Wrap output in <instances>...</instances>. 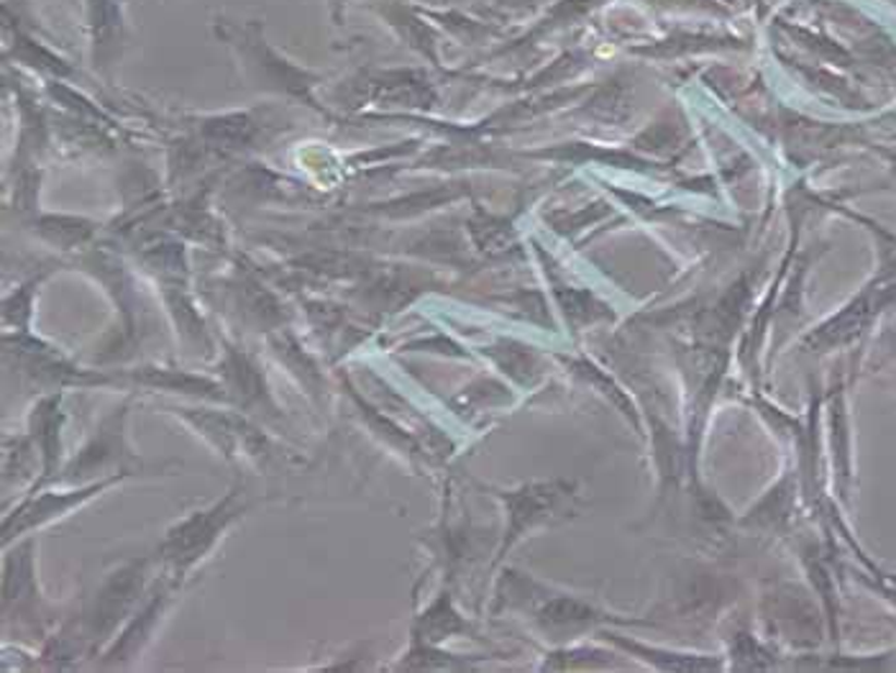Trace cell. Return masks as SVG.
<instances>
[{
	"mask_svg": "<svg viewBox=\"0 0 896 673\" xmlns=\"http://www.w3.org/2000/svg\"><path fill=\"white\" fill-rule=\"evenodd\" d=\"M229 500H226L223 504H218L216 510L203 512V515L187 521L182 528L172 533L170 540H167V553H170V559L178 563L195 561L197 555L210 546V540L216 538V533L223 528V523L229 521Z\"/></svg>",
	"mask_w": 896,
	"mask_h": 673,
	"instance_id": "6da1fadb",
	"label": "cell"
}]
</instances>
